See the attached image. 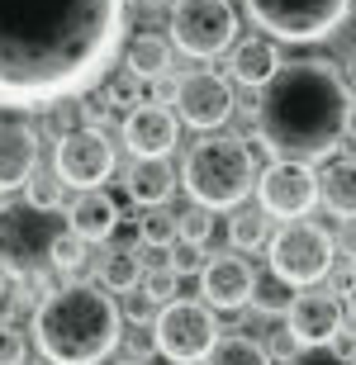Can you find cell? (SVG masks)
<instances>
[{
  "label": "cell",
  "instance_id": "836d02e7",
  "mask_svg": "<svg viewBox=\"0 0 356 365\" xmlns=\"http://www.w3.org/2000/svg\"><path fill=\"white\" fill-rule=\"evenodd\" d=\"M290 365H352V356H342L337 346H304Z\"/></svg>",
  "mask_w": 356,
  "mask_h": 365
},
{
  "label": "cell",
  "instance_id": "d590c367",
  "mask_svg": "<svg viewBox=\"0 0 356 365\" xmlns=\"http://www.w3.org/2000/svg\"><path fill=\"white\" fill-rule=\"evenodd\" d=\"M342 76H347V86H352V91H356V48H352V53H347V62H342Z\"/></svg>",
  "mask_w": 356,
  "mask_h": 365
},
{
  "label": "cell",
  "instance_id": "ba28073f",
  "mask_svg": "<svg viewBox=\"0 0 356 365\" xmlns=\"http://www.w3.org/2000/svg\"><path fill=\"white\" fill-rule=\"evenodd\" d=\"M157 356H166L171 365H205V356L214 351L219 341V323H214V309L209 304H195V299H171L157 313Z\"/></svg>",
  "mask_w": 356,
  "mask_h": 365
},
{
  "label": "cell",
  "instance_id": "1f68e13d",
  "mask_svg": "<svg viewBox=\"0 0 356 365\" xmlns=\"http://www.w3.org/2000/svg\"><path fill=\"white\" fill-rule=\"evenodd\" d=\"M209 232H214V218H209L205 204H195L180 214V237H190V242H209Z\"/></svg>",
  "mask_w": 356,
  "mask_h": 365
},
{
  "label": "cell",
  "instance_id": "9a60e30c",
  "mask_svg": "<svg viewBox=\"0 0 356 365\" xmlns=\"http://www.w3.org/2000/svg\"><path fill=\"white\" fill-rule=\"evenodd\" d=\"M176 109L157 105V100H143L123 114V148L133 152V157H166V152L176 148Z\"/></svg>",
  "mask_w": 356,
  "mask_h": 365
},
{
  "label": "cell",
  "instance_id": "cb8c5ba5",
  "mask_svg": "<svg viewBox=\"0 0 356 365\" xmlns=\"http://www.w3.org/2000/svg\"><path fill=\"white\" fill-rule=\"evenodd\" d=\"M138 237H143V247H152V252H166V247L180 237V214H171L166 204H148L143 218H138Z\"/></svg>",
  "mask_w": 356,
  "mask_h": 365
},
{
  "label": "cell",
  "instance_id": "8d00e7d4",
  "mask_svg": "<svg viewBox=\"0 0 356 365\" xmlns=\"http://www.w3.org/2000/svg\"><path fill=\"white\" fill-rule=\"evenodd\" d=\"M347 299H352V318H356V266H352V280H347Z\"/></svg>",
  "mask_w": 356,
  "mask_h": 365
},
{
  "label": "cell",
  "instance_id": "d6986e66",
  "mask_svg": "<svg viewBox=\"0 0 356 365\" xmlns=\"http://www.w3.org/2000/svg\"><path fill=\"white\" fill-rule=\"evenodd\" d=\"M318 204L337 218H356V157H328L318 171Z\"/></svg>",
  "mask_w": 356,
  "mask_h": 365
},
{
  "label": "cell",
  "instance_id": "5b68a950",
  "mask_svg": "<svg viewBox=\"0 0 356 365\" xmlns=\"http://www.w3.org/2000/svg\"><path fill=\"white\" fill-rule=\"evenodd\" d=\"M67 228L71 218L57 209H43L34 200H5L0 204V271L29 280L43 261H53V247Z\"/></svg>",
  "mask_w": 356,
  "mask_h": 365
},
{
  "label": "cell",
  "instance_id": "5bb4252c",
  "mask_svg": "<svg viewBox=\"0 0 356 365\" xmlns=\"http://www.w3.org/2000/svg\"><path fill=\"white\" fill-rule=\"evenodd\" d=\"M257 294V271L243 257H209L200 271V299L219 313H238Z\"/></svg>",
  "mask_w": 356,
  "mask_h": 365
},
{
  "label": "cell",
  "instance_id": "d4e9b609",
  "mask_svg": "<svg viewBox=\"0 0 356 365\" xmlns=\"http://www.w3.org/2000/svg\"><path fill=\"white\" fill-rule=\"evenodd\" d=\"M100 280L110 284V289H119V294L138 289V284H143V266H138V252H110V257H105V266H100Z\"/></svg>",
  "mask_w": 356,
  "mask_h": 365
},
{
  "label": "cell",
  "instance_id": "6da1fadb",
  "mask_svg": "<svg viewBox=\"0 0 356 365\" xmlns=\"http://www.w3.org/2000/svg\"><path fill=\"white\" fill-rule=\"evenodd\" d=\"M128 0H0V109H53L110 76Z\"/></svg>",
  "mask_w": 356,
  "mask_h": 365
},
{
  "label": "cell",
  "instance_id": "7402d4cb",
  "mask_svg": "<svg viewBox=\"0 0 356 365\" xmlns=\"http://www.w3.org/2000/svg\"><path fill=\"white\" fill-rule=\"evenodd\" d=\"M205 365H271V351L257 337H247V332H228V337L214 341Z\"/></svg>",
  "mask_w": 356,
  "mask_h": 365
},
{
  "label": "cell",
  "instance_id": "e0dca14e",
  "mask_svg": "<svg viewBox=\"0 0 356 365\" xmlns=\"http://www.w3.org/2000/svg\"><path fill=\"white\" fill-rule=\"evenodd\" d=\"M280 67H285V62H280V48H275L271 34H266V38H243V43H233V57H228L233 81L238 86H252V91H261V86L271 81Z\"/></svg>",
  "mask_w": 356,
  "mask_h": 365
},
{
  "label": "cell",
  "instance_id": "484cf974",
  "mask_svg": "<svg viewBox=\"0 0 356 365\" xmlns=\"http://www.w3.org/2000/svg\"><path fill=\"white\" fill-rule=\"evenodd\" d=\"M252 299H257V309L261 313H266V318H280V313H290V304H295V284H290V280H280V275H261V280H257V294H252Z\"/></svg>",
  "mask_w": 356,
  "mask_h": 365
},
{
  "label": "cell",
  "instance_id": "60d3db41",
  "mask_svg": "<svg viewBox=\"0 0 356 365\" xmlns=\"http://www.w3.org/2000/svg\"><path fill=\"white\" fill-rule=\"evenodd\" d=\"M352 365H356V356H352Z\"/></svg>",
  "mask_w": 356,
  "mask_h": 365
},
{
  "label": "cell",
  "instance_id": "ac0fdd59",
  "mask_svg": "<svg viewBox=\"0 0 356 365\" xmlns=\"http://www.w3.org/2000/svg\"><path fill=\"white\" fill-rule=\"evenodd\" d=\"M67 218H71V232H76V237L105 242V237H114V228H119V204L96 185V190H81V195H76Z\"/></svg>",
  "mask_w": 356,
  "mask_h": 365
},
{
  "label": "cell",
  "instance_id": "ffe728a7",
  "mask_svg": "<svg viewBox=\"0 0 356 365\" xmlns=\"http://www.w3.org/2000/svg\"><path fill=\"white\" fill-rule=\"evenodd\" d=\"M176 190V171L166 166V157H138V166L128 171V195H133L143 209L148 204H166Z\"/></svg>",
  "mask_w": 356,
  "mask_h": 365
},
{
  "label": "cell",
  "instance_id": "277c9868",
  "mask_svg": "<svg viewBox=\"0 0 356 365\" xmlns=\"http://www.w3.org/2000/svg\"><path fill=\"white\" fill-rule=\"evenodd\" d=\"M180 180H185L195 204H205V209H238L252 195V185H257V157L247 152L243 138L209 133L190 148Z\"/></svg>",
  "mask_w": 356,
  "mask_h": 365
},
{
  "label": "cell",
  "instance_id": "7a4b0ae2",
  "mask_svg": "<svg viewBox=\"0 0 356 365\" xmlns=\"http://www.w3.org/2000/svg\"><path fill=\"white\" fill-rule=\"evenodd\" d=\"M356 123V100L342 67L328 57H300L285 62L261 86L252 128L271 162H328L347 143Z\"/></svg>",
  "mask_w": 356,
  "mask_h": 365
},
{
  "label": "cell",
  "instance_id": "603a6c76",
  "mask_svg": "<svg viewBox=\"0 0 356 365\" xmlns=\"http://www.w3.org/2000/svg\"><path fill=\"white\" fill-rule=\"evenodd\" d=\"M128 67H133L143 81L166 76V67H171V43L157 38V34H138V38L128 43Z\"/></svg>",
  "mask_w": 356,
  "mask_h": 365
},
{
  "label": "cell",
  "instance_id": "9c48e42d",
  "mask_svg": "<svg viewBox=\"0 0 356 365\" xmlns=\"http://www.w3.org/2000/svg\"><path fill=\"white\" fill-rule=\"evenodd\" d=\"M337 261V242L328 228L309 218H290L285 228L271 237V271L290 284H318Z\"/></svg>",
  "mask_w": 356,
  "mask_h": 365
},
{
  "label": "cell",
  "instance_id": "d6a6232c",
  "mask_svg": "<svg viewBox=\"0 0 356 365\" xmlns=\"http://www.w3.org/2000/svg\"><path fill=\"white\" fill-rule=\"evenodd\" d=\"M24 332L10 323H0V365H24Z\"/></svg>",
  "mask_w": 356,
  "mask_h": 365
},
{
  "label": "cell",
  "instance_id": "8992f818",
  "mask_svg": "<svg viewBox=\"0 0 356 365\" xmlns=\"http://www.w3.org/2000/svg\"><path fill=\"white\" fill-rule=\"evenodd\" d=\"M252 24L275 43H323L342 29L352 0H243Z\"/></svg>",
  "mask_w": 356,
  "mask_h": 365
},
{
  "label": "cell",
  "instance_id": "83f0119b",
  "mask_svg": "<svg viewBox=\"0 0 356 365\" xmlns=\"http://www.w3.org/2000/svg\"><path fill=\"white\" fill-rule=\"evenodd\" d=\"M205 261H209L205 242H190V237H176V242L166 247V266H171L176 275H200V271H205Z\"/></svg>",
  "mask_w": 356,
  "mask_h": 365
},
{
  "label": "cell",
  "instance_id": "74e56055",
  "mask_svg": "<svg viewBox=\"0 0 356 365\" xmlns=\"http://www.w3.org/2000/svg\"><path fill=\"white\" fill-rule=\"evenodd\" d=\"M34 365H53V361H48V356H43V361H34Z\"/></svg>",
  "mask_w": 356,
  "mask_h": 365
},
{
  "label": "cell",
  "instance_id": "e575fe53",
  "mask_svg": "<svg viewBox=\"0 0 356 365\" xmlns=\"http://www.w3.org/2000/svg\"><path fill=\"white\" fill-rule=\"evenodd\" d=\"M128 351L148 361V356L157 351V332H148V327H143V332H133V337H128Z\"/></svg>",
  "mask_w": 356,
  "mask_h": 365
},
{
  "label": "cell",
  "instance_id": "2e32d148",
  "mask_svg": "<svg viewBox=\"0 0 356 365\" xmlns=\"http://www.w3.org/2000/svg\"><path fill=\"white\" fill-rule=\"evenodd\" d=\"M39 171V133L19 119H0V195L24 190Z\"/></svg>",
  "mask_w": 356,
  "mask_h": 365
},
{
  "label": "cell",
  "instance_id": "52a82bcc",
  "mask_svg": "<svg viewBox=\"0 0 356 365\" xmlns=\"http://www.w3.org/2000/svg\"><path fill=\"white\" fill-rule=\"evenodd\" d=\"M166 29H171V43H176L185 57L209 62V57L233 53L238 10L228 5V0H171Z\"/></svg>",
  "mask_w": 356,
  "mask_h": 365
},
{
  "label": "cell",
  "instance_id": "4fadbf2b",
  "mask_svg": "<svg viewBox=\"0 0 356 365\" xmlns=\"http://www.w3.org/2000/svg\"><path fill=\"white\" fill-rule=\"evenodd\" d=\"M285 327L300 346H332L347 327V304L337 294H328V289H309V294H300L290 304Z\"/></svg>",
  "mask_w": 356,
  "mask_h": 365
},
{
  "label": "cell",
  "instance_id": "3957f363",
  "mask_svg": "<svg viewBox=\"0 0 356 365\" xmlns=\"http://www.w3.org/2000/svg\"><path fill=\"white\" fill-rule=\"evenodd\" d=\"M34 341L53 365H100L119 351L123 313L100 284H67L34 309Z\"/></svg>",
  "mask_w": 356,
  "mask_h": 365
},
{
  "label": "cell",
  "instance_id": "8fae6325",
  "mask_svg": "<svg viewBox=\"0 0 356 365\" xmlns=\"http://www.w3.org/2000/svg\"><path fill=\"white\" fill-rule=\"evenodd\" d=\"M257 204L271 218H304L318 204V171L309 162H271L257 176Z\"/></svg>",
  "mask_w": 356,
  "mask_h": 365
},
{
  "label": "cell",
  "instance_id": "f35d334b",
  "mask_svg": "<svg viewBox=\"0 0 356 365\" xmlns=\"http://www.w3.org/2000/svg\"><path fill=\"white\" fill-rule=\"evenodd\" d=\"M352 133H356V123H352Z\"/></svg>",
  "mask_w": 356,
  "mask_h": 365
},
{
  "label": "cell",
  "instance_id": "4dcf8cb0",
  "mask_svg": "<svg viewBox=\"0 0 356 365\" xmlns=\"http://www.w3.org/2000/svg\"><path fill=\"white\" fill-rule=\"evenodd\" d=\"M24 190H29L24 200L43 204V209H57V204H62V176H39V171H34Z\"/></svg>",
  "mask_w": 356,
  "mask_h": 365
},
{
  "label": "cell",
  "instance_id": "30bf717a",
  "mask_svg": "<svg viewBox=\"0 0 356 365\" xmlns=\"http://www.w3.org/2000/svg\"><path fill=\"white\" fill-rule=\"evenodd\" d=\"M53 171L62 176V185L71 190H96L110 180L114 171V148L100 128H71L57 138L53 148Z\"/></svg>",
  "mask_w": 356,
  "mask_h": 365
},
{
  "label": "cell",
  "instance_id": "44dd1931",
  "mask_svg": "<svg viewBox=\"0 0 356 365\" xmlns=\"http://www.w3.org/2000/svg\"><path fill=\"white\" fill-rule=\"evenodd\" d=\"M266 209H243L238 204L233 218H228V242H233V252H257V247H271V223H266Z\"/></svg>",
  "mask_w": 356,
  "mask_h": 365
},
{
  "label": "cell",
  "instance_id": "ab89813d",
  "mask_svg": "<svg viewBox=\"0 0 356 365\" xmlns=\"http://www.w3.org/2000/svg\"><path fill=\"white\" fill-rule=\"evenodd\" d=\"M123 365H133V361H123Z\"/></svg>",
  "mask_w": 356,
  "mask_h": 365
},
{
  "label": "cell",
  "instance_id": "7c38bea8",
  "mask_svg": "<svg viewBox=\"0 0 356 365\" xmlns=\"http://www.w3.org/2000/svg\"><path fill=\"white\" fill-rule=\"evenodd\" d=\"M176 114H180V123L209 133V128L233 119V86L223 81L219 71H190L176 86Z\"/></svg>",
  "mask_w": 356,
  "mask_h": 365
},
{
  "label": "cell",
  "instance_id": "f546056e",
  "mask_svg": "<svg viewBox=\"0 0 356 365\" xmlns=\"http://www.w3.org/2000/svg\"><path fill=\"white\" fill-rule=\"evenodd\" d=\"M53 266L57 271H81L86 266V237H76V232H62L57 237V247H53Z\"/></svg>",
  "mask_w": 356,
  "mask_h": 365
},
{
  "label": "cell",
  "instance_id": "4316f807",
  "mask_svg": "<svg viewBox=\"0 0 356 365\" xmlns=\"http://www.w3.org/2000/svg\"><path fill=\"white\" fill-rule=\"evenodd\" d=\"M133 105H143V76L133 67L105 76V109H133Z\"/></svg>",
  "mask_w": 356,
  "mask_h": 365
},
{
  "label": "cell",
  "instance_id": "f1b7e54d",
  "mask_svg": "<svg viewBox=\"0 0 356 365\" xmlns=\"http://www.w3.org/2000/svg\"><path fill=\"white\" fill-rule=\"evenodd\" d=\"M176 284H180V275L171 271V266H162V271H148V275H143V284H138V289H143V294L162 309V304H171V299H176Z\"/></svg>",
  "mask_w": 356,
  "mask_h": 365
}]
</instances>
